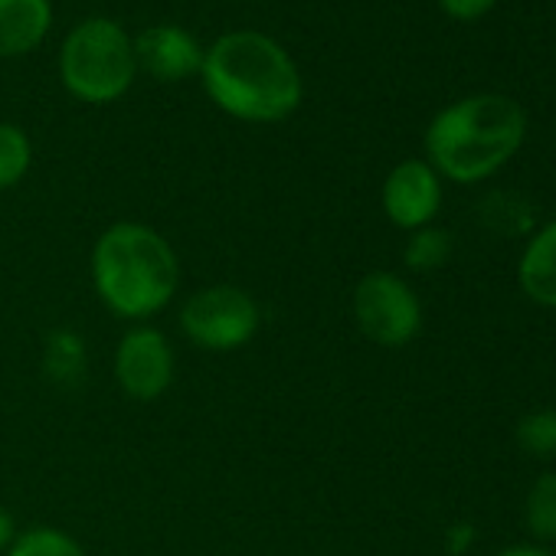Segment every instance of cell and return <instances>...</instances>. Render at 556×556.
Returning <instances> with one entry per match:
<instances>
[{
	"label": "cell",
	"mask_w": 556,
	"mask_h": 556,
	"mask_svg": "<svg viewBox=\"0 0 556 556\" xmlns=\"http://www.w3.org/2000/svg\"><path fill=\"white\" fill-rule=\"evenodd\" d=\"M89 271L99 302L135 325L161 315L180 289L177 249L164 232L135 219H118L99 232Z\"/></svg>",
	"instance_id": "obj_3"
},
{
	"label": "cell",
	"mask_w": 556,
	"mask_h": 556,
	"mask_svg": "<svg viewBox=\"0 0 556 556\" xmlns=\"http://www.w3.org/2000/svg\"><path fill=\"white\" fill-rule=\"evenodd\" d=\"M206 47L180 24H151L135 37L138 73L157 83H184L200 76Z\"/></svg>",
	"instance_id": "obj_9"
},
{
	"label": "cell",
	"mask_w": 556,
	"mask_h": 556,
	"mask_svg": "<svg viewBox=\"0 0 556 556\" xmlns=\"http://www.w3.org/2000/svg\"><path fill=\"white\" fill-rule=\"evenodd\" d=\"M523 523L533 543H556V471L533 478L523 497Z\"/></svg>",
	"instance_id": "obj_12"
},
{
	"label": "cell",
	"mask_w": 556,
	"mask_h": 556,
	"mask_svg": "<svg viewBox=\"0 0 556 556\" xmlns=\"http://www.w3.org/2000/svg\"><path fill=\"white\" fill-rule=\"evenodd\" d=\"M34 167V141L30 135L14 125L0 122V190H14Z\"/></svg>",
	"instance_id": "obj_14"
},
{
	"label": "cell",
	"mask_w": 556,
	"mask_h": 556,
	"mask_svg": "<svg viewBox=\"0 0 556 556\" xmlns=\"http://www.w3.org/2000/svg\"><path fill=\"white\" fill-rule=\"evenodd\" d=\"M115 383L118 390L135 403H154L161 400L177 377V354L170 338L161 328L135 325L122 334L115 348Z\"/></svg>",
	"instance_id": "obj_7"
},
{
	"label": "cell",
	"mask_w": 556,
	"mask_h": 556,
	"mask_svg": "<svg viewBox=\"0 0 556 556\" xmlns=\"http://www.w3.org/2000/svg\"><path fill=\"white\" fill-rule=\"evenodd\" d=\"M442 177L429 167L426 157H406L400 161L380 190V203L387 219L403 229L416 232L422 226H432L442 210Z\"/></svg>",
	"instance_id": "obj_8"
},
{
	"label": "cell",
	"mask_w": 556,
	"mask_h": 556,
	"mask_svg": "<svg viewBox=\"0 0 556 556\" xmlns=\"http://www.w3.org/2000/svg\"><path fill=\"white\" fill-rule=\"evenodd\" d=\"M517 286L533 305L556 312V219L527 236L517 258Z\"/></svg>",
	"instance_id": "obj_10"
},
{
	"label": "cell",
	"mask_w": 556,
	"mask_h": 556,
	"mask_svg": "<svg viewBox=\"0 0 556 556\" xmlns=\"http://www.w3.org/2000/svg\"><path fill=\"white\" fill-rule=\"evenodd\" d=\"M53 27V0H0V60L43 47Z\"/></svg>",
	"instance_id": "obj_11"
},
{
	"label": "cell",
	"mask_w": 556,
	"mask_h": 556,
	"mask_svg": "<svg viewBox=\"0 0 556 556\" xmlns=\"http://www.w3.org/2000/svg\"><path fill=\"white\" fill-rule=\"evenodd\" d=\"M14 536H17V520H14L11 510L0 507V556H4V553L11 549Z\"/></svg>",
	"instance_id": "obj_20"
},
{
	"label": "cell",
	"mask_w": 556,
	"mask_h": 556,
	"mask_svg": "<svg viewBox=\"0 0 556 556\" xmlns=\"http://www.w3.org/2000/svg\"><path fill=\"white\" fill-rule=\"evenodd\" d=\"M86 364V351H83V341L76 334H53L50 338V357H47V367L60 377H76L79 367Z\"/></svg>",
	"instance_id": "obj_17"
},
{
	"label": "cell",
	"mask_w": 556,
	"mask_h": 556,
	"mask_svg": "<svg viewBox=\"0 0 556 556\" xmlns=\"http://www.w3.org/2000/svg\"><path fill=\"white\" fill-rule=\"evenodd\" d=\"M452 258V232L442 226H422L409 232L403 245V262L409 271H435Z\"/></svg>",
	"instance_id": "obj_15"
},
{
	"label": "cell",
	"mask_w": 556,
	"mask_h": 556,
	"mask_svg": "<svg viewBox=\"0 0 556 556\" xmlns=\"http://www.w3.org/2000/svg\"><path fill=\"white\" fill-rule=\"evenodd\" d=\"M475 543V527L471 523H455L452 530H448V553H465L468 546Z\"/></svg>",
	"instance_id": "obj_19"
},
{
	"label": "cell",
	"mask_w": 556,
	"mask_h": 556,
	"mask_svg": "<svg viewBox=\"0 0 556 556\" xmlns=\"http://www.w3.org/2000/svg\"><path fill=\"white\" fill-rule=\"evenodd\" d=\"M497 0H439V8L452 17V21H462V24H471V21H481Z\"/></svg>",
	"instance_id": "obj_18"
},
{
	"label": "cell",
	"mask_w": 556,
	"mask_h": 556,
	"mask_svg": "<svg viewBox=\"0 0 556 556\" xmlns=\"http://www.w3.org/2000/svg\"><path fill=\"white\" fill-rule=\"evenodd\" d=\"M527 138V112L501 92L465 96L432 115L422 135L429 167L452 184L475 187L504 170Z\"/></svg>",
	"instance_id": "obj_2"
},
{
	"label": "cell",
	"mask_w": 556,
	"mask_h": 556,
	"mask_svg": "<svg viewBox=\"0 0 556 556\" xmlns=\"http://www.w3.org/2000/svg\"><path fill=\"white\" fill-rule=\"evenodd\" d=\"M4 556H89V553L73 533L50 527V523H37V527L17 530Z\"/></svg>",
	"instance_id": "obj_13"
},
{
	"label": "cell",
	"mask_w": 556,
	"mask_h": 556,
	"mask_svg": "<svg viewBox=\"0 0 556 556\" xmlns=\"http://www.w3.org/2000/svg\"><path fill=\"white\" fill-rule=\"evenodd\" d=\"M184 338L210 354H232L255 341L262 328V308L252 292L219 282L197 289L180 308Z\"/></svg>",
	"instance_id": "obj_5"
},
{
	"label": "cell",
	"mask_w": 556,
	"mask_h": 556,
	"mask_svg": "<svg viewBox=\"0 0 556 556\" xmlns=\"http://www.w3.org/2000/svg\"><path fill=\"white\" fill-rule=\"evenodd\" d=\"M351 312L357 331L383 351H400L422 331V302L416 289L387 268L367 271L354 286Z\"/></svg>",
	"instance_id": "obj_6"
},
{
	"label": "cell",
	"mask_w": 556,
	"mask_h": 556,
	"mask_svg": "<svg viewBox=\"0 0 556 556\" xmlns=\"http://www.w3.org/2000/svg\"><path fill=\"white\" fill-rule=\"evenodd\" d=\"M514 439L530 458H540V462L556 458V409L546 406V409L523 413L514 429Z\"/></svg>",
	"instance_id": "obj_16"
},
{
	"label": "cell",
	"mask_w": 556,
	"mask_h": 556,
	"mask_svg": "<svg viewBox=\"0 0 556 556\" xmlns=\"http://www.w3.org/2000/svg\"><path fill=\"white\" fill-rule=\"evenodd\" d=\"M197 79L223 115L245 125L286 122L305 99L299 63L262 30H229L216 37L203 53Z\"/></svg>",
	"instance_id": "obj_1"
},
{
	"label": "cell",
	"mask_w": 556,
	"mask_h": 556,
	"mask_svg": "<svg viewBox=\"0 0 556 556\" xmlns=\"http://www.w3.org/2000/svg\"><path fill=\"white\" fill-rule=\"evenodd\" d=\"M63 89L83 105H112L138 79L135 37L112 17L79 21L60 47Z\"/></svg>",
	"instance_id": "obj_4"
},
{
	"label": "cell",
	"mask_w": 556,
	"mask_h": 556,
	"mask_svg": "<svg viewBox=\"0 0 556 556\" xmlns=\"http://www.w3.org/2000/svg\"><path fill=\"white\" fill-rule=\"evenodd\" d=\"M494 556H553L543 543H510L504 549H497Z\"/></svg>",
	"instance_id": "obj_21"
}]
</instances>
